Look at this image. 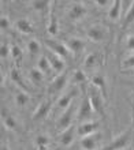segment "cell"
Returning <instances> with one entry per match:
<instances>
[{"label":"cell","mask_w":134,"mask_h":150,"mask_svg":"<svg viewBox=\"0 0 134 150\" xmlns=\"http://www.w3.org/2000/svg\"><path fill=\"white\" fill-rule=\"evenodd\" d=\"M86 96H88V98H89V101H91V104H92L93 111H95L96 113H99V115L104 113L105 96L103 94L97 87L93 86V85H89V87H88V90H86Z\"/></svg>","instance_id":"1"},{"label":"cell","mask_w":134,"mask_h":150,"mask_svg":"<svg viewBox=\"0 0 134 150\" xmlns=\"http://www.w3.org/2000/svg\"><path fill=\"white\" fill-rule=\"evenodd\" d=\"M75 111H77V108L74 107V104H71L70 107L67 108V109H64L63 113L59 116L58 122H56V128H58L60 132L71 126V122H73V119H74V116H75Z\"/></svg>","instance_id":"2"},{"label":"cell","mask_w":134,"mask_h":150,"mask_svg":"<svg viewBox=\"0 0 134 150\" xmlns=\"http://www.w3.org/2000/svg\"><path fill=\"white\" fill-rule=\"evenodd\" d=\"M131 139V132L130 131H126V132H122L120 135H118L116 138L112 139V142L108 143L105 147H103L101 150H123L126 149L130 143Z\"/></svg>","instance_id":"3"},{"label":"cell","mask_w":134,"mask_h":150,"mask_svg":"<svg viewBox=\"0 0 134 150\" xmlns=\"http://www.w3.org/2000/svg\"><path fill=\"white\" fill-rule=\"evenodd\" d=\"M99 122H96V120H89V122H83L79 124V127L77 128V134L83 138V137H88V135H92L97 132L99 131Z\"/></svg>","instance_id":"4"},{"label":"cell","mask_w":134,"mask_h":150,"mask_svg":"<svg viewBox=\"0 0 134 150\" xmlns=\"http://www.w3.org/2000/svg\"><path fill=\"white\" fill-rule=\"evenodd\" d=\"M86 36L93 42H101L105 40V28L101 25H92L86 30Z\"/></svg>","instance_id":"5"},{"label":"cell","mask_w":134,"mask_h":150,"mask_svg":"<svg viewBox=\"0 0 134 150\" xmlns=\"http://www.w3.org/2000/svg\"><path fill=\"white\" fill-rule=\"evenodd\" d=\"M47 44V48H49V51L55 55L60 56L62 59H67L68 57V48L66 47V44H62V42H58L55 40H47L45 41Z\"/></svg>","instance_id":"6"},{"label":"cell","mask_w":134,"mask_h":150,"mask_svg":"<svg viewBox=\"0 0 134 150\" xmlns=\"http://www.w3.org/2000/svg\"><path fill=\"white\" fill-rule=\"evenodd\" d=\"M66 85H67V75L66 74L56 75L53 81L51 82V85H49V87H48V93L52 96L59 94L60 91L66 87Z\"/></svg>","instance_id":"7"},{"label":"cell","mask_w":134,"mask_h":150,"mask_svg":"<svg viewBox=\"0 0 134 150\" xmlns=\"http://www.w3.org/2000/svg\"><path fill=\"white\" fill-rule=\"evenodd\" d=\"M93 108H92V104L88 98V96H85V98L82 100V103L79 105V109H78V119L83 122H89L93 116Z\"/></svg>","instance_id":"8"},{"label":"cell","mask_w":134,"mask_h":150,"mask_svg":"<svg viewBox=\"0 0 134 150\" xmlns=\"http://www.w3.org/2000/svg\"><path fill=\"white\" fill-rule=\"evenodd\" d=\"M100 138H101V134H100L99 131L92 135L83 137V138H81V147L83 150H96L99 147Z\"/></svg>","instance_id":"9"},{"label":"cell","mask_w":134,"mask_h":150,"mask_svg":"<svg viewBox=\"0 0 134 150\" xmlns=\"http://www.w3.org/2000/svg\"><path fill=\"white\" fill-rule=\"evenodd\" d=\"M49 60V64H51L52 67V71L56 72V74H63L64 71V67H66V64H64V59H62L60 56L55 55V53H52L51 51L48 52V55H45Z\"/></svg>","instance_id":"10"},{"label":"cell","mask_w":134,"mask_h":150,"mask_svg":"<svg viewBox=\"0 0 134 150\" xmlns=\"http://www.w3.org/2000/svg\"><path fill=\"white\" fill-rule=\"evenodd\" d=\"M66 47L68 48V51H71L74 55H79L82 53L85 49V41L78 37H70L66 41Z\"/></svg>","instance_id":"11"},{"label":"cell","mask_w":134,"mask_h":150,"mask_svg":"<svg viewBox=\"0 0 134 150\" xmlns=\"http://www.w3.org/2000/svg\"><path fill=\"white\" fill-rule=\"evenodd\" d=\"M86 15V7L82 3H73L68 10V16L73 21H79Z\"/></svg>","instance_id":"12"},{"label":"cell","mask_w":134,"mask_h":150,"mask_svg":"<svg viewBox=\"0 0 134 150\" xmlns=\"http://www.w3.org/2000/svg\"><path fill=\"white\" fill-rule=\"evenodd\" d=\"M51 101H43L38 104V107L36 108L34 113H33V119L34 120H40V119L47 117L49 111H51Z\"/></svg>","instance_id":"13"},{"label":"cell","mask_w":134,"mask_h":150,"mask_svg":"<svg viewBox=\"0 0 134 150\" xmlns=\"http://www.w3.org/2000/svg\"><path fill=\"white\" fill-rule=\"evenodd\" d=\"M75 94H77V91L73 89V90L64 93L63 96H60L59 100H58V103H56L58 108H60V109H67V108H68L71 104H73V100H74Z\"/></svg>","instance_id":"14"},{"label":"cell","mask_w":134,"mask_h":150,"mask_svg":"<svg viewBox=\"0 0 134 150\" xmlns=\"http://www.w3.org/2000/svg\"><path fill=\"white\" fill-rule=\"evenodd\" d=\"M122 12H123V8H122V1H112L108 8V18L111 21H118L120 16H122Z\"/></svg>","instance_id":"15"},{"label":"cell","mask_w":134,"mask_h":150,"mask_svg":"<svg viewBox=\"0 0 134 150\" xmlns=\"http://www.w3.org/2000/svg\"><path fill=\"white\" fill-rule=\"evenodd\" d=\"M74 135H75V128L73 126H70L68 128H66L64 131H62L59 135V142L63 145V146H68L71 145L73 139H74Z\"/></svg>","instance_id":"16"},{"label":"cell","mask_w":134,"mask_h":150,"mask_svg":"<svg viewBox=\"0 0 134 150\" xmlns=\"http://www.w3.org/2000/svg\"><path fill=\"white\" fill-rule=\"evenodd\" d=\"M52 1H51V7H52ZM49 21H48V26H47V30L51 36H56L58 34V30H59V23H58V19H56L55 14H53V10L49 8V15H48Z\"/></svg>","instance_id":"17"},{"label":"cell","mask_w":134,"mask_h":150,"mask_svg":"<svg viewBox=\"0 0 134 150\" xmlns=\"http://www.w3.org/2000/svg\"><path fill=\"white\" fill-rule=\"evenodd\" d=\"M16 30L21 33H24V34H32L33 32H34V29H33V25L32 22L29 19H26V18H21V19L16 21Z\"/></svg>","instance_id":"18"},{"label":"cell","mask_w":134,"mask_h":150,"mask_svg":"<svg viewBox=\"0 0 134 150\" xmlns=\"http://www.w3.org/2000/svg\"><path fill=\"white\" fill-rule=\"evenodd\" d=\"M91 85H93L95 87H97L103 94L105 96L107 94V89H105V78L103 75H95L92 76V81H91Z\"/></svg>","instance_id":"19"},{"label":"cell","mask_w":134,"mask_h":150,"mask_svg":"<svg viewBox=\"0 0 134 150\" xmlns=\"http://www.w3.org/2000/svg\"><path fill=\"white\" fill-rule=\"evenodd\" d=\"M37 68L40 71L43 72L44 75L45 74H49L52 71V67L49 64V60H48L47 56H40L38 57V62H37Z\"/></svg>","instance_id":"20"},{"label":"cell","mask_w":134,"mask_h":150,"mask_svg":"<svg viewBox=\"0 0 134 150\" xmlns=\"http://www.w3.org/2000/svg\"><path fill=\"white\" fill-rule=\"evenodd\" d=\"M29 94L26 93L25 90H21L18 91L15 94V105L16 107H19V108H24L25 105H28L29 104Z\"/></svg>","instance_id":"21"},{"label":"cell","mask_w":134,"mask_h":150,"mask_svg":"<svg viewBox=\"0 0 134 150\" xmlns=\"http://www.w3.org/2000/svg\"><path fill=\"white\" fill-rule=\"evenodd\" d=\"M29 78H30V81H32L34 85H41L44 81V74L36 67L29 71Z\"/></svg>","instance_id":"22"},{"label":"cell","mask_w":134,"mask_h":150,"mask_svg":"<svg viewBox=\"0 0 134 150\" xmlns=\"http://www.w3.org/2000/svg\"><path fill=\"white\" fill-rule=\"evenodd\" d=\"M97 59H99V55H97V53H95V52L89 53V55L85 57V60H83L85 68H93L96 66V63H97Z\"/></svg>","instance_id":"23"},{"label":"cell","mask_w":134,"mask_h":150,"mask_svg":"<svg viewBox=\"0 0 134 150\" xmlns=\"http://www.w3.org/2000/svg\"><path fill=\"white\" fill-rule=\"evenodd\" d=\"M120 70H125V71H133L134 70V53L130 56H127L126 59L122 60L120 63Z\"/></svg>","instance_id":"24"},{"label":"cell","mask_w":134,"mask_h":150,"mask_svg":"<svg viewBox=\"0 0 134 150\" xmlns=\"http://www.w3.org/2000/svg\"><path fill=\"white\" fill-rule=\"evenodd\" d=\"M134 22V1H131V6L127 10L126 15H125V21H123V28H126L129 25Z\"/></svg>","instance_id":"25"},{"label":"cell","mask_w":134,"mask_h":150,"mask_svg":"<svg viewBox=\"0 0 134 150\" xmlns=\"http://www.w3.org/2000/svg\"><path fill=\"white\" fill-rule=\"evenodd\" d=\"M33 8L36 11H47L48 8H51V1H45V0H38V1H33Z\"/></svg>","instance_id":"26"},{"label":"cell","mask_w":134,"mask_h":150,"mask_svg":"<svg viewBox=\"0 0 134 150\" xmlns=\"http://www.w3.org/2000/svg\"><path fill=\"white\" fill-rule=\"evenodd\" d=\"M10 76H11V81L15 85H18V86L22 89V90H25V85H24V81H22V76H21V74H19V71L18 70H12L11 71V74H10Z\"/></svg>","instance_id":"27"},{"label":"cell","mask_w":134,"mask_h":150,"mask_svg":"<svg viewBox=\"0 0 134 150\" xmlns=\"http://www.w3.org/2000/svg\"><path fill=\"white\" fill-rule=\"evenodd\" d=\"M40 49H41V47H40V42L37 40H30L28 42V51L30 55H37V53H40Z\"/></svg>","instance_id":"28"},{"label":"cell","mask_w":134,"mask_h":150,"mask_svg":"<svg viewBox=\"0 0 134 150\" xmlns=\"http://www.w3.org/2000/svg\"><path fill=\"white\" fill-rule=\"evenodd\" d=\"M73 82L74 83H85L86 82V74L81 70H77L73 74Z\"/></svg>","instance_id":"29"},{"label":"cell","mask_w":134,"mask_h":150,"mask_svg":"<svg viewBox=\"0 0 134 150\" xmlns=\"http://www.w3.org/2000/svg\"><path fill=\"white\" fill-rule=\"evenodd\" d=\"M36 145H37V149H41V147H48L49 145V138L47 135H38L36 138Z\"/></svg>","instance_id":"30"},{"label":"cell","mask_w":134,"mask_h":150,"mask_svg":"<svg viewBox=\"0 0 134 150\" xmlns=\"http://www.w3.org/2000/svg\"><path fill=\"white\" fill-rule=\"evenodd\" d=\"M8 55H11V48H10V45H8L6 41H3L1 42V45H0V56H1V59H7Z\"/></svg>","instance_id":"31"},{"label":"cell","mask_w":134,"mask_h":150,"mask_svg":"<svg viewBox=\"0 0 134 150\" xmlns=\"http://www.w3.org/2000/svg\"><path fill=\"white\" fill-rule=\"evenodd\" d=\"M3 124H4L6 128H8V130H14V128H16V122L11 115H8L7 117L3 119Z\"/></svg>","instance_id":"32"},{"label":"cell","mask_w":134,"mask_h":150,"mask_svg":"<svg viewBox=\"0 0 134 150\" xmlns=\"http://www.w3.org/2000/svg\"><path fill=\"white\" fill-rule=\"evenodd\" d=\"M11 56H12V59L15 60V62H21V59H22L24 53H22V51H21V48L18 47V45L11 47Z\"/></svg>","instance_id":"33"},{"label":"cell","mask_w":134,"mask_h":150,"mask_svg":"<svg viewBox=\"0 0 134 150\" xmlns=\"http://www.w3.org/2000/svg\"><path fill=\"white\" fill-rule=\"evenodd\" d=\"M0 28H1V30H8V28H10V21H8L7 16H1V18H0Z\"/></svg>","instance_id":"34"},{"label":"cell","mask_w":134,"mask_h":150,"mask_svg":"<svg viewBox=\"0 0 134 150\" xmlns=\"http://www.w3.org/2000/svg\"><path fill=\"white\" fill-rule=\"evenodd\" d=\"M126 48L129 51H134V34L127 36L126 38Z\"/></svg>","instance_id":"35"},{"label":"cell","mask_w":134,"mask_h":150,"mask_svg":"<svg viewBox=\"0 0 134 150\" xmlns=\"http://www.w3.org/2000/svg\"><path fill=\"white\" fill-rule=\"evenodd\" d=\"M111 3H112V1H108V0H95V4L99 6V7H105L108 4L111 6Z\"/></svg>","instance_id":"36"},{"label":"cell","mask_w":134,"mask_h":150,"mask_svg":"<svg viewBox=\"0 0 134 150\" xmlns=\"http://www.w3.org/2000/svg\"><path fill=\"white\" fill-rule=\"evenodd\" d=\"M0 150H11V149H10L7 145H4V143H3V145H1V149H0Z\"/></svg>","instance_id":"37"},{"label":"cell","mask_w":134,"mask_h":150,"mask_svg":"<svg viewBox=\"0 0 134 150\" xmlns=\"http://www.w3.org/2000/svg\"><path fill=\"white\" fill-rule=\"evenodd\" d=\"M131 74H133V75H134V70H133V71H131Z\"/></svg>","instance_id":"38"},{"label":"cell","mask_w":134,"mask_h":150,"mask_svg":"<svg viewBox=\"0 0 134 150\" xmlns=\"http://www.w3.org/2000/svg\"><path fill=\"white\" fill-rule=\"evenodd\" d=\"M125 150H127V149H125Z\"/></svg>","instance_id":"39"}]
</instances>
